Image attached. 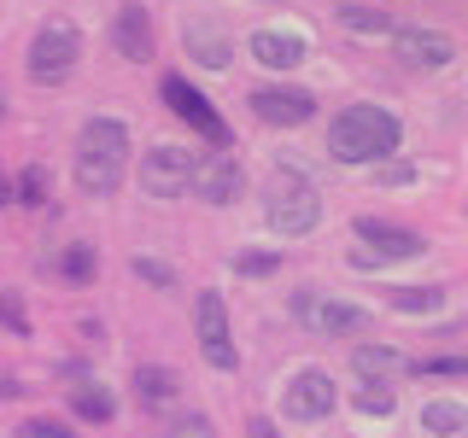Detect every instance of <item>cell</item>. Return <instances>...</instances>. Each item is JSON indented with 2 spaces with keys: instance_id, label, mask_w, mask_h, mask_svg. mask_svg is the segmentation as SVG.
<instances>
[{
  "instance_id": "ffe728a7",
  "label": "cell",
  "mask_w": 468,
  "mask_h": 438,
  "mask_svg": "<svg viewBox=\"0 0 468 438\" xmlns=\"http://www.w3.org/2000/svg\"><path fill=\"white\" fill-rule=\"evenodd\" d=\"M53 269H58V281H65V287H88V281H94V269H100V257H94V245L70 240L65 252L53 257Z\"/></svg>"
},
{
  "instance_id": "52a82bcc",
  "label": "cell",
  "mask_w": 468,
  "mask_h": 438,
  "mask_svg": "<svg viewBox=\"0 0 468 438\" xmlns=\"http://www.w3.org/2000/svg\"><path fill=\"white\" fill-rule=\"evenodd\" d=\"M194 152L187 146H146L141 152V187L153 199H182V193H194Z\"/></svg>"
},
{
  "instance_id": "e575fe53",
  "label": "cell",
  "mask_w": 468,
  "mask_h": 438,
  "mask_svg": "<svg viewBox=\"0 0 468 438\" xmlns=\"http://www.w3.org/2000/svg\"><path fill=\"white\" fill-rule=\"evenodd\" d=\"M12 199H18V193H12V182H6V175H0V204H12Z\"/></svg>"
},
{
  "instance_id": "3957f363",
  "label": "cell",
  "mask_w": 468,
  "mask_h": 438,
  "mask_svg": "<svg viewBox=\"0 0 468 438\" xmlns=\"http://www.w3.org/2000/svg\"><path fill=\"white\" fill-rule=\"evenodd\" d=\"M351 269H387V263H410L428 252V240H421L416 228L404 223H375V216H357L351 223Z\"/></svg>"
},
{
  "instance_id": "8fae6325",
  "label": "cell",
  "mask_w": 468,
  "mask_h": 438,
  "mask_svg": "<svg viewBox=\"0 0 468 438\" xmlns=\"http://www.w3.org/2000/svg\"><path fill=\"white\" fill-rule=\"evenodd\" d=\"M112 47H117V58H129V65H146V58H153V18H146L141 0H123V6H117Z\"/></svg>"
},
{
  "instance_id": "9c48e42d",
  "label": "cell",
  "mask_w": 468,
  "mask_h": 438,
  "mask_svg": "<svg viewBox=\"0 0 468 438\" xmlns=\"http://www.w3.org/2000/svg\"><path fill=\"white\" fill-rule=\"evenodd\" d=\"M158 94H165V106H170L176 117H182V123L194 129V135H205L211 146H223V141H229L223 117L211 111V99H205V94H199V88L187 82V77H165V82H158Z\"/></svg>"
},
{
  "instance_id": "d4e9b609",
  "label": "cell",
  "mask_w": 468,
  "mask_h": 438,
  "mask_svg": "<svg viewBox=\"0 0 468 438\" xmlns=\"http://www.w3.org/2000/svg\"><path fill=\"white\" fill-rule=\"evenodd\" d=\"M282 269V252H234V275L258 281V275H275Z\"/></svg>"
},
{
  "instance_id": "4316f807",
  "label": "cell",
  "mask_w": 468,
  "mask_h": 438,
  "mask_svg": "<svg viewBox=\"0 0 468 438\" xmlns=\"http://www.w3.org/2000/svg\"><path fill=\"white\" fill-rule=\"evenodd\" d=\"M416 374H428V380H468V357H428V362H416Z\"/></svg>"
},
{
  "instance_id": "83f0119b",
  "label": "cell",
  "mask_w": 468,
  "mask_h": 438,
  "mask_svg": "<svg viewBox=\"0 0 468 438\" xmlns=\"http://www.w3.org/2000/svg\"><path fill=\"white\" fill-rule=\"evenodd\" d=\"M165 438H217V427L199 415V409H187V415H176V421H170V433H165Z\"/></svg>"
},
{
  "instance_id": "1f68e13d",
  "label": "cell",
  "mask_w": 468,
  "mask_h": 438,
  "mask_svg": "<svg viewBox=\"0 0 468 438\" xmlns=\"http://www.w3.org/2000/svg\"><path fill=\"white\" fill-rule=\"evenodd\" d=\"M380 182H392V187H399V182H416V170H410V164H392V170H380Z\"/></svg>"
},
{
  "instance_id": "e0dca14e",
  "label": "cell",
  "mask_w": 468,
  "mask_h": 438,
  "mask_svg": "<svg viewBox=\"0 0 468 438\" xmlns=\"http://www.w3.org/2000/svg\"><path fill=\"white\" fill-rule=\"evenodd\" d=\"M70 409H77V421H94V427L117 421L112 386H100V380H82V374H70Z\"/></svg>"
},
{
  "instance_id": "7c38bea8",
  "label": "cell",
  "mask_w": 468,
  "mask_h": 438,
  "mask_svg": "<svg viewBox=\"0 0 468 438\" xmlns=\"http://www.w3.org/2000/svg\"><path fill=\"white\" fill-rule=\"evenodd\" d=\"M392 41H399V58H404V65H416V70H439V65H451V58H457L451 36H439V29H410V24H399V29H392Z\"/></svg>"
},
{
  "instance_id": "30bf717a",
  "label": "cell",
  "mask_w": 468,
  "mask_h": 438,
  "mask_svg": "<svg viewBox=\"0 0 468 438\" xmlns=\"http://www.w3.org/2000/svg\"><path fill=\"white\" fill-rule=\"evenodd\" d=\"M334 403H340V386H334L322 369H299V374L287 380V391H282L287 421H328Z\"/></svg>"
},
{
  "instance_id": "4dcf8cb0",
  "label": "cell",
  "mask_w": 468,
  "mask_h": 438,
  "mask_svg": "<svg viewBox=\"0 0 468 438\" xmlns=\"http://www.w3.org/2000/svg\"><path fill=\"white\" fill-rule=\"evenodd\" d=\"M24 438H77V433H70V427H58V421H29Z\"/></svg>"
},
{
  "instance_id": "7a4b0ae2",
  "label": "cell",
  "mask_w": 468,
  "mask_h": 438,
  "mask_svg": "<svg viewBox=\"0 0 468 438\" xmlns=\"http://www.w3.org/2000/svg\"><path fill=\"white\" fill-rule=\"evenodd\" d=\"M129 170V123L123 117H94L77 135V187L88 193H117Z\"/></svg>"
},
{
  "instance_id": "ba28073f",
  "label": "cell",
  "mask_w": 468,
  "mask_h": 438,
  "mask_svg": "<svg viewBox=\"0 0 468 438\" xmlns=\"http://www.w3.org/2000/svg\"><path fill=\"white\" fill-rule=\"evenodd\" d=\"M252 111L270 129H299V123L316 117V94L299 88V82H263V88H252Z\"/></svg>"
},
{
  "instance_id": "d6a6232c",
  "label": "cell",
  "mask_w": 468,
  "mask_h": 438,
  "mask_svg": "<svg viewBox=\"0 0 468 438\" xmlns=\"http://www.w3.org/2000/svg\"><path fill=\"white\" fill-rule=\"evenodd\" d=\"M252 438H282V433H275V421H263V415H258V421H252Z\"/></svg>"
},
{
  "instance_id": "7402d4cb",
  "label": "cell",
  "mask_w": 468,
  "mask_h": 438,
  "mask_svg": "<svg viewBox=\"0 0 468 438\" xmlns=\"http://www.w3.org/2000/svg\"><path fill=\"white\" fill-rule=\"evenodd\" d=\"M387 304L404 310V316H428V310L445 304V292H439V287H387Z\"/></svg>"
},
{
  "instance_id": "836d02e7",
  "label": "cell",
  "mask_w": 468,
  "mask_h": 438,
  "mask_svg": "<svg viewBox=\"0 0 468 438\" xmlns=\"http://www.w3.org/2000/svg\"><path fill=\"white\" fill-rule=\"evenodd\" d=\"M18 391H24L18 380H6V374H0V398H18Z\"/></svg>"
},
{
  "instance_id": "d590c367",
  "label": "cell",
  "mask_w": 468,
  "mask_h": 438,
  "mask_svg": "<svg viewBox=\"0 0 468 438\" xmlns=\"http://www.w3.org/2000/svg\"><path fill=\"white\" fill-rule=\"evenodd\" d=\"M0 117H6V94H0Z\"/></svg>"
},
{
  "instance_id": "d6986e66",
  "label": "cell",
  "mask_w": 468,
  "mask_h": 438,
  "mask_svg": "<svg viewBox=\"0 0 468 438\" xmlns=\"http://www.w3.org/2000/svg\"><path fill=\"white\" fill-rule=\"evenodd\" d=\"M421 427H428L433 438H457V433H468V403H451V398L421 403Z\"/></svg>"
},
{
  "instance_id": "ac0fdd59",
  "label": "cell",
  "mask_w": 468,
  "mask_h": 438,
  "mask_svg": "<svg viewBox=\"0 0 468 438\" xmlns=\"http://www.w3.org/2000/svg\"><path fill=\"white\" fill-rule=\"evenodd\" d=\"M182 41H187V53L199 58V65H211V70H223L229 65V36L217 24H187L182 29Z\"/></svg>"
},
{
  "instance_id": "f546056e",
  "label": "cell",
  "mask_w": 468,
  "mask_h": 438,
  "mask_svg": "<svg viewBox=\"0 0 468 438\" xmlns=\"http://www.w3.org/2000/svg\"><path fill=\"white\" fill-rule=\"evenodd\" d=\"M24 204H48V175L41 170H24V193H18Z\"/></svg>"
},
{
  "instance_id": "8992f818",
  "label": "cell",
  "mask_w": 468,
  "mask_h": 438,
  "mask_svg": "<svg viewBox=\"0 0 468 438\" xmlns=\"http://www.w3.org/2000/svg\"><path fill=\"white\" fill-rule=\"evenodd\" d=\"M263 211H270L275 234H311L322 223V193L304 175H282V182L270 187V204H263Z\"/></svg>"
},
{
  "instance_id": "277c9868",
  "label": "cell",
  "mask_w": 468,
  "mask_h": 438,
  "mask_svg": "<svg viewBox=\"0 0 468 438\" xmlns=\"http://www.w3.org/2000/svg\"><path fill=\"white\" fill-rule=\"evenodd\" d=\"M82 58V29L70 18H48L36 36V47H29V77L36 82H65L70 70H77Z\"/></svg>"
},
{
  "instance_id": "6da1fadb",
  "label": "cell",
  "mask_w": 468,
  "mask_h": 438,
  "mask_svg": "<svg viewBox=\"0 0 468 438\" xmlns=\"http://www.w3.org/2000/svg\"><path fill=\"white\" fill-rule=\"evenodd\" d=\"M404 141V123L387 106H346L328 123V158L334 164H380Z\"/></svg>"
},
{
  "instance_id": "9a60e30c",
  "label": "cell",
  "mask_w": 468,
  "mask_h": 438,
  "mask_svg": "<svg viewBox=\"0 0 468 438\" xmlns=\"http://www.w3.org/2000/svg\"><path fill=\"white\" fill-rule=\"evenodd\" d=\"M194 193H199L205 204H234V199L246 193V170L234 164V158H217L211 170L194 175Z\"/></svg>"
},
{
  "instance_id": "4fadbf2b",
  "label": "cell",
  "mask_w": 468,
  "mask_h": 438,
  "mask_svg": "<svg viewBox=\"0 0 468 438\" xmlns=\"http://www.w3.org/2000/svg\"><path fill=\"white\" fill-rule=\"evenodd\" d=\"M246 47H252L258 65L292 70V65L304 58V36H299V29H252V41H246Z\"/></svg>"
},
{
  "instance_id": "2e32d148",
  "label": "cell",
  "mask_w": 468,
  "mask_h": 438,
  "mask_svg": "<svg viewBox=\"0 0 468 438\" xmlns=\"http://www.w3.org/2000/svg\"><path fill=\"white\" fill-rule=\"evenodd\" d=\"M351 369L363 380H404V374H416V362H410L399 345H357L351 350Z\"/></svg>"
},
{
  "instance_id": "f1b7e54d",
  "label": "cell",
  "mask_w": 468,
  "mask_h": 438,
  "mask_svg": "<svg viewBox=\"0 0 468 438\" xmlns=\"http://www.w3.org/2000/svg\"><path fill=\"white\" fill-rule=\"evenodd\" d=\"M135 275H141V281H153V287H170L176 281L170 263H158V257H135Z\"/></svg>"
},
{
  "instance_id": "cb8c5ba5",
  "label": "cell",
  "mask_w": 468,
  "mask_h": 438,
  "mask_svg": "<svg viewBox=\"0 0 468 438\" xmlns=\"http://www.w3.org/2000/svg\"><path fill=\"white\" fill-rule=\"evenodd\" d=\"M357 409H363V415H392V409H399L392 380H363V386H357Z\"/></svg>"
},
{
  "instance_id": "5bb4252c",
  "label": "cell",
  "mask_w": 468,
  "mask_h": 438,
  "mask_svg": "<svg viewBox=\"0 0 468 438\" xmlns=\"http://www.w3.org/2000/svg\"><path fill=\"white\" fill-rule=\"evenodd\" d=\"M299 310L311 316L316 333H357V328H369V310H357V304H346V298H299Z\"/></svg>"
},
{
  "instance_id": "484cf974",
  "label": "cell",
  "mask_w": 468,
  "mask_h": 438,
  "mask_svg": "<svg viewBox=\"0 0 468 438\" xmlns=\"http://www.w3.org/2000/svg\"><path fill=\"white\" fill-rule=\"evenodd\" d=\"M0 328H6V333H18V339L29 333V310H24V298H18V292H0Z\"/></svg>"
},
{
  "instance_id": "603a6c76",
  "label": "cell",
  "mask_w": 468,
  "mask_h": 438,
  "mask_svg": "<svg viewBox=\"0 0 468 438\" xmlns=\"http://www.w3.org/2000/svg\"><path fill=\"white\" fill-rule=\"evenodd\" d=\"M135 398L146 409H165L176 398V374L170 369H135Z\"/></svg>"
},
{
  "instance_id": "5b68a950",
  "label": "cell",
  "mask_w": 468,
  "mask_h": 438,
  "mask_svg": "<svg viewBox=\"0 0 468 438\" xmlns=\"http://www.w3.org/2000/svg\"><path fill=\"white\" fill-rule=\"evenodd\" d=\"M194 339H199L205 362H211L217 374H234V369H240V350H234V328H229L223 292H199V298H194Z\"/></svg>"
},
{
  "instance_id": "44dd1931",
  "label": "cell",
  "mask_w": 468,
  "mask_h": 438,
  "mask_svg": "<svg viewBox=\"0 0 468 438\" xmlns=\"http://www.w3.org/2000/svg\"><path fill=\"white\" fill-rule=\"evenodd\" d=\"M340 24H346V29H357V36H392V29H399V18H392V12H380V6H357V0H346V6H340Z\"/></svg>"
}]
</instances>
